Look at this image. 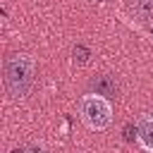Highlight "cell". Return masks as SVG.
<instances>
[{
	"instance_id": "obj_7",
	"label": "cell",
	"mask_w": 153,
	"mask_h": 153,
	"mask_svg": "<svg viewBox=\"0 0 153 153\" xmlns=\"http://www.w3.org/2000/svg\"><path fill=\"white\" fill-rule=\"evenodd\" d=\"M24 153H45V148H43L41 143H31V146L24 148Z\"/></svg>"
},
{
	"instance_id": "obj_5",
	"label": "cell",
	"mask_w": 153,
	"mask_h": 153,
	"mask_svg": "<svg viewBox=\"0 0 153 153\" xmlns=\"http://www.w3.org/2000/svg\"><path fill=\"white\" fill-rule=\"evenodd\" d=\"M129 12L139 22L153 24V0H129Z\"/></svg>"
},
{
	"instance_id": "obj_1",
	"label": "cell",
	"mask_w": 153,
	"mask_h": 153,
	"mask_svg": "<svg viewBox=\"0 0 153 153\" xmlns=\"http://www.w3.org/2000/svg\"><path fill=\"white\" fill-rule=\"evenodd\" d=\"M33 79H36V62L31 55L26 53H14L5 60L2 65V84H5V91L10 98L14 100H22L29 96L31 86H33Z\"/></svg>"
},
{
	"instance_id": "obj_6",
	"label": "cell",
	"mask_w": 153,
	"mask_h": 153,
	"mask_svg": "<svg viewBox=\"0 0 153 153\" xmlns=\"http://www.w3.org/2000/svg\"><path fill=\"white\" fill-rule=\"evenodd\" d=\"M74 60L84 65V62L88 60V48H84V45H74Z\"/></svg>"
},
{
	"instance_id": "obj_2",
	"label": "cell",
	"mask_w": 153,
	"mask_h": 153,
	"mask_svg": "<svg viewBox=\"0 0 153 153\" xmlns=\"http://www.w3.org/2000/svg\"><path fill=\"white\" fill-rule=\"evenodd\" d=\"M79 112H81V120L86 122V127L96 129V131L108 129L110 122H112V105L108 103V98L96 96V93H88V96L81 98Z\"/></svg>"
},
{
	"instance_id": "obj_3",
	"label": "cell",
	"mask_w": 153,
	"mask_h": 153,
	"mask_svg": "<svg viewBox=\"0 0 153 153\" xmlns=\"http://www.w3.org/2000/svg\"><path fill=\"white\" fill-rule=\"evenodd\" d=\"M136 141L141 148L153 153V115H141L136 120Z\"/></svg>"
},
{
	"instance_id": "obj_4",
	"label": "cell",
	"mask_w": 153,
	"mask_h": 153,
	"mask_svg": "<svg viewBox=\"0 0 153 153\" xmlns=\"http://www.w3.org/2000/svg\"><path fill=\"white\" fill-rule=\"evenodd\" d=\"M91 91H93L96 96L110 98V96L117 93V81H115V76H110V74H98L96 79H91Z\"/></svg>"
}]
</instances>
